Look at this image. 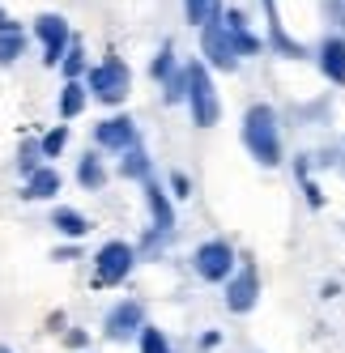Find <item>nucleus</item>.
<instances>
[{"mask_svg": "<svg viewBox=\"0 0 345 353\" xmlns=\"http://www.w3.org/2000/svg\"><path fill=\"white\" fill-rule=\"evenodd\" d=\"M43 166V154H39V141H26L21 145V154H17V170L21 174H34Z\"/></svg>", "mask_w": 345, "mask_h": 353, "instance_id": "nucleus-26", "label": "nucleus"}, {"mask_svg": "<svg viewBox=\"0 0 345 353\" xmlns=\"http://www.w3.org/2000/svg\"><path fill=\"white\" fill-rule=\"evenodd\" d=\"M150 77L162 85V103H166V107L184 103V68L175 64V47H170V43L150 60Z\"/></svg>", "mask_w": 345, "mask_h": 353, "instance_id": "nucleus-10", "label": "nucleus"}, {"mask_svg": "<svg viewBox=\"0 0 345 353\" xmlns=\"http://www.w3.org/2000/svg\"><path fill=\"white\" fill-rule=\"evenodd\" d=\"M86 103H90L86 85L81 81H64V90H60V119H77L86 111Z\"/></svg>", "mask_w": 345, "mask_h": 353, "instance_id": "nucleus-20", "label": "nucleus"}, {"mask_svg": "<svg viewBox=\"0 0 345 353\" xmlns=\"http://www.w3.org/2000/svg\"><path fill=\"white\" fill-rule=\"evenodd\" d=\"M294 170H299V179H303V192H307V205H311V209H319V205H324V196H319V188L311 183V174H307V162H294Z\"/></svg>", "mask_w": 345, "mask_h": 353, "instance_id": "nucleus-27", "label": "nucleus"}, {"mask_svg": "<svg viewBox=\"0 0 345 353\" xmlns=\"http://www.w3.org/2000/svg\"><path fill=\"white\" fill-rule=\"evenodd\" d=\"M94 145H98V149H107V154H124V149L141 145L137 123H132L128 115H107L103 123H94Z\"/></svg>", "mask_w": 345, "mask_h": 353, "instance_id": "nucleus-11", "label": "nucleus"}, {"mask_svg": "<svg viewBox=\"0 0 345 353\" xmlns=\"http://www.w3.org/2000/svg\"><path fill=\"white\" fill-rule=\"evenodd\" d=\"M137 349L141 353H175V349H170V336L162 332V327H154V323H145L137 332Z\"/></svg>", "mask_w": 345, "mask_h": 353, "instance_id": "nucleus-23", "label": "nucleus"}, {"mask_svg": "<svg viewBox=\"0 0 345 353\" xmlns=\"http://www.w3.org/2000/svg\"><path fill=\"white\" fill-rule=\"evenodd\" d=\"M56 192H60V170L56 166H39L34 174H26V188H21L26 200H52Z\"/></svg>", "mask_w": 345, "mask_h": 353, "instance_id": "nucleus-16", "label": "nucleus"}, {"mask_svg": "<svg viewBox=\"0 0 345 353\" xmlns=\"http://www.w3.org/2000/svg\"><path fill=\"white\" fill-rule=\"evenodd\" d=\"M315 64L333 85H345V34H328L315 47Z\"/></svg>", "mask_w": 345, "mask_h": 353, "instance_id": "nucleus-14", "label": "nucleus"}, {"mask_svg": "<svg viewBox=\"0 0 345 353\" xmlns=\"http://www.w3.org/2000/svg\"><path fill=\"white\" fill-rule=\"evenodd\" d=\"M145 323H150V319H145V302L124 298V302H115V307L107 311L103 336H107V341H137V332H141Z\"/></svg>", "mask_w": 345, "mask_h": 353, "instance_id": "nucleus-9", "label": "nucleus"}, {"mask_svg": "<svg viewBox=\"0 0 345 353\" xmlns=\"http://www.w3.org/2000/svg\"><path fill=\"white\" fill-rule=\"evenodd\" d=\"M119 174H124V179H150L154 174V162H150V154H145L141 145H132V149H124V154H119Z\"/></svg>", "mask_w": 345, "mask_h": 353, "instance_id": "nucleus-18", "label": "nucleus"}, {"mask_svg": "<svg viewBox=\"0 0 345 353\" xmlns=\"http://www.w3.org/2000/svg\"><path fill=\"white\" fill-rule=\"evenodd\" d=\"M166 183H170V192H166V196H179V200H188V196H192V179H188L184 170H170V179H166Z\"/></svg>", "mask_w": 345, "mask_h": 353, "instance_id": "nucleus-28", "label": "nucleus"}, {"mask_svg": "<svg viewBox=\"0 0 345 353\" xmlns=\"http://www.w3.org/2000/svg\"><path fill=\"white\" fill-rule=\"evenodd\" d=\"M64 145H68V123H56L47 137H39V154H43V158H60Z\"/></svg>", "mask_w": 345, "mask_h": 353, "instance_id": "nucleus-25", "label": "nucleus"}, {"mask_svg": "<svg viewBox=\"0 0 345 353\" xmlns=\"http://www.w3.org/2000/svg\"><path fill=\"white\" fill-rule=\"evenodd\" d=\"M221 290H226L221 298H226V311L230 315L256 311V302H260V272H256V264L239 256V268L226 276V285H221Z\"/></svg>", "mask_w": 345, "mask_h": 353, "instance_id": "nucleus-7", "label": "nucleus"}, {"mask_svg": "<svg viewBox=\"0 0 345 353\" xmlns=\"http://www.w3.org/2000/svg\"><path fill=\"white\" fill-rule=\"evenodd\" d=\"M21 56H26V30H17V34H0V68L17 64Z\"/></svg>", "mask_w": 345, "mask_h": 353, "instance_id": "nucleus-24", "label": "nucleus"}, {"mask_svg": "<svg viewBox=\"0 0 345 353\" xmlns=\"http://www.w3.org/2000/svg\"><path fill=\"white\" fill-rule=\"evenodd\" d=\"M86 68H90V60H86V47L72 39L68 43V52H64V60H60V72H64V81H81L86 77Z\"/></svg>", "mask_w": 345, "mask_h": 353, "instance_id": "nucleus-21", "label": "nucleus"}, {"mask_svg": "<svg viewBox=\"0 0 345 353\" xmlns=\"http://www.w3.org/2000/svg\"><path fill=\"white\" fill-rule=\"evenodd\" d=\"M184 103H188V115H192L196 128H213L217 115H221V98H217V85H213V72L201 60L184 64Z\"/></svg>", "mask_w": 345, "mask_h": 353, "instance_id": "nucleus-2", "label": "nucleus"}, {"mask_svg": "<svg viewBox=\"0 0 345 353\" xmlns=\"http://www.w3.org/2000/svg\"><path fill=\"white\" fill-rule=\"evenodd\" d=\"M64 345H68V349H86V345H90V336H86V332H68V336H64Z\"/></svg>", "mask_w": 345, "mask_h": 353, "instance_id": "nucleus-30", "label": "nucleus"}, {"mask_svg": "<svg viewBox=\"0 0 345 353\" xmlns=\"http://www.w3.org/2000/svg\"><path fill=\"white\" fill-rule=\"evenodd\" d=\"M328 9H333V13H337V17H341V26H345V9H341V5H337V0H328Z\"/></svg>", "mask_w": 345, "mask_h": 353, "instance_id": "nucleus-32", "label": "nucleus"}, {"mask_svg": "<svg viewBox=\"0 0 345 353\" xmlns=\"http://www.w3.org/2000/svg\"><path fill=\"white\" fill-rule=\"evenodd\" d=\"M221 26H226V34H230V43H235L239 60H243V56H260V52H264V43L248 30V21H243V9H221Z\"/></svg>", "mask_w": 345, "mask_h": 353, "instance_id": "nucleus-15", "label": "nucleus"}, {"mask_svg": "<svg viewBox=\"0 0 345 353\" xmlns=\"http://www.w3.org/2000/svg\"><path fill=\"white\" fill-rule=\"evenodd\" d=\"M34 34H39V43H43V64H47V68H60L68 43H72L68 21H64L60 13H39V17H34Z\"/></svg>", "mask_w": 345, "mask_h": 353, "instance_id": "nucleus-8", "label": "nucleus"}, {"mask_svg": "<svg viewBox=\"0 0 345 353\" xmlns=\"http://www.w3.org/2000/svg\"><path fill=\"white\" fill-rule=\"evenodd\" d=\"M196 60H201L209 72H213V68H217V72H235V68H239V52H235L226 26H221V13L201 26V56H196Z\"/></svg>", "mask_w": 345, "mask_h": 353, "instance_id": "nucleus-6", "label": "nucleus"}, {"mask_svg": "<svg viewBox=\"0 0 345 353\" xmlns=\"http://www.w3.org/2000/svg\"><path fill=\"white\" fill-rule=\"evenodd\" d=\"M243 149L264 166V170H277L282 166V123H277V111L268 103H252L243 111Z\"/></svg>", "mask_w": 345, "mask_h": 353, "instance_id": "nucleus-1", "label": "nucleus"}, {"mask_svg": "<svg viewBox=\"0 0 345 353\" xmlns=\"http://www.w3.org/2000/svg\"><path fill=\"white\" fill-rule=\"evenodd\" d=\"M0 353H9V349H0Z\"/></svg>", "mask_w": 345, "mask_h": 353, "instance_id": "nucleus-33", "label": "nucleus"}, {"mask_svg": "<svg viewBox=\"0 0 345 353\" xmlns=\"http://www.w3.org/2000/svg\"><path fill=\"white\" fill-rule=\"evenodd\" d=\"M17 30H21V26H17V21H13L5 9H0V34H17Z\"/></svg>", "mask_w": 345, "mask_h": 353, "instance_id": "nucleus-29", "label": "nucleus"}, {"mask_svg": "<svg viewBox=\"0 0 345 353\" xmlns=\"http://www.w3.org/2000/svg\"><path fill=\"white\" fill-rule=\"evenodd\" d=\"M235 268H239V251L226 239H209V243H201L192 251V272L201 276V281H209V285H226V276Z\"/></svg>", "mask_w": 345, "mask_h": 353, "instance_id": "nucleus-4", "label": "nucleus"}, {"mask_svg": "<svg viewBox=\"0 0 345 353\" xmlns=\"http://www.w3.org/2000/svg\"><path fill=\"white\" fill-rule=\"evenodd\" d=\"M77 183L86 192H103L107 188V166H103V158H98V154L77 158Z\"/></svg>", "mask_w": 345, "mask_h": 353, "instance_id": "nucleus-19", "label": "nucleus"}, {"mask_svg": "<svg viewBox=\"0 0 345 353\" xmlns=\"http://www.w3.org/2000/svg\"><path fill=\"white\" fill-rule=\"evenodd\" d=\"M264 5V21H268V47L282 56V60H303L307 56V47L299 39H290L286 26H282V13H277V0H260Z\"/></svg>", "mask_w": 345, "mask_h": 353, "instance_id": "nucleus-13", "label": "nucleus"}, {"mask_svg": "<svg viewBox=\"0 0 345 353\" xmlns=\"http://www.w3.org/2000/svg\"><path fill=\"white\" fill-rule=\"evenodd\" d=\"M137 268V247L124 239H111L94 251V285H124Z\"/></svg>", "mask_w": 345, "mask_h": 353, "instance_id": "nucleus-5", "label": "nucleus"}, {"mask_svg": "<svg viewBox=\"0 0 345 353\" xmlns=\"http://www.w3.org/2000/svg\"><path fill=\"white\" fill-rule=\"evenodd\" d=\"M52 225H56L60 239H72V243L90 234V217L77 213V209H56V213H52Z\"/></svg>", "mask_w": 345, "mask_h": 353, "instance_id": "nucleus-17", "label": "nucleus"}, {"mask_svg": "<svg viewBox=\"0 0 345 353\" xmlns=\"http://www.w3.org/2000/svg\"><path fill=\"white\" fill-rule=\"evenodd\" d=\"M221 13V0H184V17H188V26L201 30L205 21H213Z\"/></svg>", "mask_w": 345, "mask_h": 353, "instance_id": "nucleus-22", "label": "nucleus"}, {"mask_svg": "<svg viewBox=\"0 0 345 353\" xmlns=\"http://www.w3.org/2000/svg\"><path fill=\"white\" fill-rule=\"evenodd\" d=\"M81 85H86L90 98H98V103L119 107V103H124V98L132 94V68H128V60H119L115 52H107L94 68H86Z\"/></svg>", "mask_w": 345, "mask_h": 353, "instance_id": "nucleus-3", "label": "nucleus"}, {"mask_svg": "<svg viewBox=\"0 0 345 353\" xmlns=\"http://www.w3.org/2000/svg\"><path fill=\"white\" fill-rule=\"evenodd\" d=\"M141 192H145V205H150V217H154V234H162V239H170L175 234V200L166 196V188L154 179H141Z\"/></svg>", "mask_w": 345, "mask_h": 353, "instance_id": "nucleus-12", "label": "nucleus"}, {"mask_svg": "<svg viewBox=\"0 0 345 353\" xmlns=\"http://www.w3.org/2000/svg\"><path fill=\"white\" fill-rule=\"evenodd\" d=\"M217 341H221V336H217V332H205V336H201V349H213V345H217Z\"/></svg>", "mask_w": 345, "mask_h": 353, "instance_id": "nucleus-31", "label": "nucleus"}]
</instances>
